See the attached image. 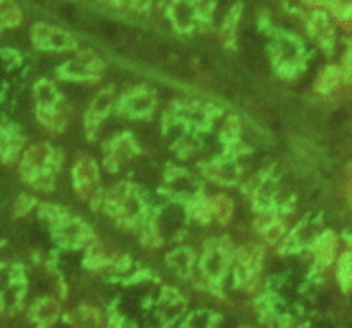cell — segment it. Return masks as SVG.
Masks as SVG:
<instances>
[{
  "instance_id": "cell-1",
  "label": "cell",
  "mask_w": 352,
  "mask_h": 328,
  "mask_svg": "<svg viewBox=\"0 0 352 328\" xmlns=\"http://www.w3.org/2000/svg\"><path fill=\"white\" fill-rule=\"evenodd\" d=\"M52 150L47 144L40 143L31 146L24 153L21 172L28 181L33 182L38 188L45 189L52 184Z\"/></svg>"
},
{
  "instance_id": "cell-2",
  "label": "cell",
  "mask_w": 352,
  "mask_h": 328,
  "mask_svg": "<svg viewBox=\"0 0 352 328\" xmlns=\"http://www.w3.org/2000/svg\"><path fill=\"white\" fill-rule=\"evenodd\" d=\"M74 182L76 193L82 199L93 198V195L98 191V171H96V165L91 158L81 157L76 162Z\"/></svg>"
},
{
  "instance_id": "cell-3",
  "label": "cell",
  "mask_w": 352,
  "mask_h": 328,
  "mask_svg": "<svg viewBox=\"0 0 352 328\" xmlns=\"http://www.w3.org/2000/svg\"><path fill=\"white\" fill-rule=\"evenodd\" d=\"M33 38L34 43H38L43 48H52V50H65V48L74 47V40L71 38V34L43 23L34 26Z\"/></svg>"
},
{
  "instance_id": "cell-4",
  "label": "cell",
  "mask_w": 352,
  "mask_h": 328,
  "mask_svg": "<svg viewBox=\"0 0 352 328\" xmlns=\"http://www.w3.org/2000/svg\"><path fill=\"white\" fill-rule=\"evenodd\" d=\"M102 69V64L96 58L95 54H91L89 50L81 52L74 61L69 64L67 72L72 76V78H91L96 72Z\"/></svg>"
},
{
  "instance_id": "cell-5",
  "label": "cell",
  "mask_w": 352,
  "mask_h": 328,
  "mask_svg": "<svg viewBox=\"0 0 352 328\" xmlns=\"http://www.w3.org/2000/svg\"><path fill=\"white\" fill-rule=\"evenodd\" d=\"M112 88L109 89H103L102 93H100L98 96L95 98V102H93L91 109H89V113H88V131L89 133H95L96 126L100 124V120L105 117V113L109 112L110 105H112Z\"/></svg>"
},
{
  "instance_id": "cell-6",
  "label": "cell",
  "mask_w": 352,
  "mask_h": 328,
  "mask_svg": "<svg viewBox=\"0 0 352 328\" xmlns=\"http://www.w3.org/2000/svg\"><path fill=\"white\" fill-rule=\"evenodd\" d=\"M316 260L322 265H329L333 260V254H336V236L332 232H327L316 241Z\"/></svg>"
},
{
  "instance_id": "cell-7",
  "label": "cell",
  "mask_w": 352,
  "mask_h": 328,
  "mask_svg": "<svg viewBox=\"0 0 352 328\" xmlns=\"http://www.w3.org/2000/svg\"><path fill=\"white\" fill-rule=\"evenodd\" d=\"M58 316V305L52 299H43L33 308V318L41 325H48Z\"/></svg>"
},
{
  "instance_id": "cell-8",
  "label": "cell",
  "mask_w": 352,
  "mask_h": 328,
  "mask_svg": "<svg viewBox=\"0 0 352 328\" xmlns=\"http://www.w3.org/2000/svg\"><path fill=\"white\" fill-rule=\"evenodd\" d=\"M203 268H205V274L212 278L222 277L223 270H226V256H223L222 251L213 250L206 254L205 261H203Z\"/></svg>"
},
{
  "instance_id": "cell-9",
  "label": "cell",
  "mask_w": 352,
  "mask_h": 328,
  "mask_svg": "<svg viewBox=\"0 0 352 328\" xmlns=\"http://www.w3.org/2000/svg\"><path fill=\"white\" fill-rule=\"evenodd\" d=\"M21 140L16 133L12 131H0V153L3 158L10 160L17 155L19 151Z\"/></svg>"
},
{
  "instance_id": "cell-10",
  "label": "cell",
  "mask_w": 352,
  "mask_h": 328,
  "mask_svg": "<svg viewBox=\"0 0 352 328\" xmlns=\"http://www.w3.org/2000/svg\"><path fill=\"white\" fill-rule=\"evenodd\" d=\"M151 107H153V96L150 93H136L129 98L127 102V109H129L131 113H136V116H141V113L150 112Z\"/></svg>"
},
{
  "instance_id": "cell-11",
  "label": "cell",
  "mask_w": 352,
  "mask_h": 328,
  "mask_svg": "<svg viewBox=\"0 0 352 328\" xmlns=\"http://www.w3.org/2000/svg\"><path fill=\"white\" fill-rule=\"evenodd\" d=\"M210 208H212V215H215L220 222H226V220H229L230 213H232V201L227 196L220 195L213 199Z\"/></svg>"
},
{
  "instance_id": "cell-12",
  "label": "cell",
  "mask_w": 352,
  "mask_h": 328,
  "mask_svg": "<svg viewBox=\"0 0 352 328\" xmlns=\"http://www.w3.org/2000/svg\"><path fill=\"white\" fill-rule=\"evenodd\" d=\"M340 79V71L336 67H329L325 72H322V76L318 78V83H316V89L318 91H330V89L336 88L339 85Z\"/></svg>"
},
{
  "instance_id": "cell-13",
  "label": "cell",
  "mask_w": 352,
  "mask_h": 328,
  "mask_svg": "<svg viewBox=\"0 0 352 328\" xmlns=\"http://www.w3.org/2000/svg\"><path fill=\"white\" fill-rule=\"evenodd\" d=\"M82 234H85V230H82V226L79 222H67V223H64V227L60 229L62 241L67 244L79 243L82 237Z\"/></svg>"
},
{
  "instance_id": "cell-14",
  "label": "cell",
  "mask_w": 352,
  "mask_h": 328,
  "mask_svg": "<svg viewBox=\"0 0 352 328\" xmlns=\"http://www.w3.org/2000/svg\"><path fill=\"white\" fill-rule=\"evenodd\" d=\"M313 31H315L316 36L323 41L332 38V28H330L329 19H327L323 14H316L315 16V19H313Z\"/></svg>"
},
{
  "instance_id": "cell-15",
  "label": "cell",
  "mask_w": 352,
  "mask_h": 328,
  "mask_svg": "<svg viewBox=\"0 0 352 328\" xmlns=\"http://www.w3.org/2000/svg\"><path fill=\"white\" fill-rule=\"evenodd\" d=\"M21 23V12L17 9H7L0 12V31L6 28H14Z\"/></svg>"
},
{
  "instance_id": "cell-16",
  "label": "cell",
  "mask_w": 352,
  "mask_h": 328,
  "mask_svg": "<svg viewBox=\"0 0 352 328\" xmlns=\"http://www.w3.org/2000/svg\"><path fill=\"white\" fill-rule=\"evenodd\" d=\"M339 278L342 282V287H349L351 281V261H349V253H344L342 258L339 260Z\"/></svg>"
},
{
  "instance_id": "cell-17",
  "label": "cell",
  "mask_w": 352,
  "mask_h": 328,
  "mask_svg": "<svg viewBox=\"0 0 352 328\" xmlns=\"http://www.w3.org/2000/svg\"><path fill=\"white\" fill-rule=\"evenodd\" d=\"M31 205H33V199H30V198H26V196H23V198L17 199L16 213H17V215H21V213H26L28 210L31 208Z\"/></svg>"
}]
</instances>
